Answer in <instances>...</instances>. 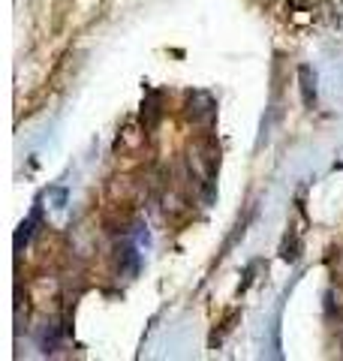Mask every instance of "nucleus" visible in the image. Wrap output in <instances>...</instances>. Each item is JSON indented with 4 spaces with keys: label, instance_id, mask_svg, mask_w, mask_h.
I'll use <instances>...</instances> for the list:
<instances>
[{
    "label": "nucleus",
    "instance_id": "nucleus-1",
    "mask_svg": "<svg viewBox=\"0 0 343 361\" xmlns=\"http://www.w3.org/2000/svg\"><path fill=\"white\" fill-rule=\"evenodd\" d=\"M301 73H304V78H307V66H301ZM304 99H307V103H313V94H311V85H304Z\"/></svg>",
    "mask_w": 343,
    "mask_h": 361
}]
</instances>
